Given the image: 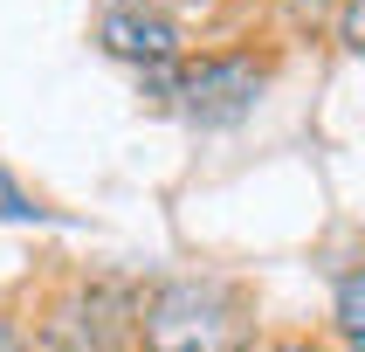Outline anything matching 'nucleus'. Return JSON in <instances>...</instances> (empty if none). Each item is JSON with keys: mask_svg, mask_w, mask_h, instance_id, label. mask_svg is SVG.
<instances>
[{"mask_svg": "<svg viewBox=\"0 0 365 352\" xmlns=\"http://www.w3.org/2000/svg\"><path fill=\"white\" fill-rule=\"evenodd\" d=\"M338 35H345V49H359V56H365V0H351V7H345V28H338Z\"/></svg>", "mask_w": 365, "mask_h": 352, "instance_id": "423d86ee", "label": "nucleus"}, {"mask_svg": "<svg viewBox=\"0 0 365 352\" xmlns=\"http://www.w3.org/2000/svg\"><path fill=\"white\" fill-rule=\"evenodd\" d=\"M338 325H345V338L365 352V269L338 283Z\"/></svg>", "mask_w": 365, "mask_h": 352, "instance_id": "39448f33", "label": "nucleus"}, {"mask_svg": "<svg viewBox=\"0 0 365 352\" xmlns=\"http://www.w3.org/2000/svg\"><path fill=\"white\" fill-rule=\"evenodd\" d=\"M145 352H242L248 346V304L242 290L207 283V276H180L159 283L138 311Z\"/></svg>", "mask_w": 365, "mask_h": 352, "instance_id": "f257e3e1", "label": "nucleus"}, {"mask_svg": "<svg viewBox=\"0 0 365 352\" xmlns=\"http://www.w3.org/2000/svg\"><path fill=\"white\" fill-rule=\"evenodd\" d=\"M131 290L124 283H90V290H69L35 331V352H124L131 338Z\"/></svg>", "mask_w": 365, "mask_h": 352, "instance_id": "f03ea898", "label": "nucleus"}, {"mask_svg": "<svg viewBox=\"0 0 365 352\" xmlns=\"http://www.w3.org/2000/svg\"><path fill=\"white\" fill-rule=\"evenodd\" d=\"M118 7H152V0H118Z\"/></svg>", "mask_w": 365, "mask_h": 352, "instance_id": "6e6552de", "label": "nucleus"}, {"mask_svg": "<svg viewBox=\"0 0 365 352\" xmlns=\"http://www.w3.org/2000/svg\"><path fill=\"white\" fill-rule=\"evenodd\" d=\"M0 352H21V338H14V331H7V325H0Z\"/></svg>", "mask_w": 365, "mask_h": 352, "instance_id": "0eeeda50", "label": "nucleus"}, {"mask_svg": "<svg viewBox=\"0 0 365 352\" xmlns=\"http://www.w3.org/2000/svg\"><path fill=\"white\" fill-rule=\"evenodd\" d=\"M97 35H103L110 56L145 62V69H165V62L180 56V28H173L159 7H110V14L97 21Z\"/></svg>", "mask_w": 365, "mask_h": 352, "instance_id": "20e7f679", "label": "nucleus"}, {"mask_svg": "<svg viewBox=\"0 0 365 352\" xmlns=\"http://www.w3.org/2000/svg\"><path fill=\"white\" fill-rule=\"evenodd\" d=\"M289 352H310V346H289Z\"/></svg>", "mask_w": 365, "mask_h": 352, "instance_id": "1a4fd4ad", "label": "nucleus"}, {"mask_svg": "<svg viewBox=\"0 0 365 352\" xmlns=\"http://www.w3.org/2000/svg\"><path fill=\"white\" fill-rule=\"evenodd\" d=\"M255 97H262V69L242 56L227 62H200V69H186L180 76V111L193 124H235L255 111Z\"/></svg>", "mask_w": 365, "mask_h": 352, "instance_id": "7ed1b4c3", "label": "nucleus"}]
</instances>
